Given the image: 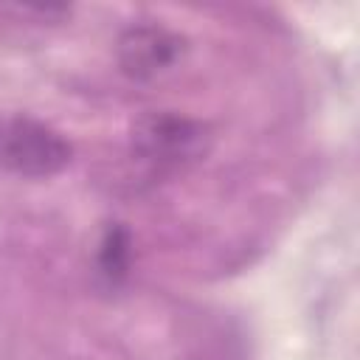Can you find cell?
I'll list each match as a JSON object with an SVG mask.
<instances>
[{"label":"cell","instance_id":"3","mask_svg":"<svg viewBox=\"0 0 360 360\" xmlns=\"http://www.w3.org/2000/svg\"><path fill=\"white\" fill-rule=\"evenodd\" d=\"M183 51H186V39L155 22L129 25L115 45L121 70L135 82H146L169 70L183 56Z\"/></svg>","mask_w":360,"mask_h":360},{"label":"cell","instance_id":"4","mask_svg":"<svg viewBox=\"0 0 360 360\" xmlns=\"http://www.w3.org/2000/svg\"><path fill=\"white\" fill-rule=\"evenodd\" d=\"M129 259H132V239H129V231L124 225H110L101 236V245H98V273L110 281V284H118L127 278L129 273Z\"/></svg>","mask_w":360,"mask_h":360},{"label":"cell","instance_id":"1","mask_svg":"<svg viewBox=\"0 0 360 360\" xmlns=\"http://www.w3.org/2000/svg\"><path fill=\"white\" fill-rule=\"evenodd\" d=\"M208 127L172 110L146 112L132 127V152L158 169H183L188 163H197L208 152Z\"/></svg>","mask_w":360,"mask_h":360},{"label":"cell","instance_id":"2","mask_svg":"<svg viewBox=\"0 0 360 360\" xmlns=\"http://www.w3.org/2000/svg\"><path fill=\"white\" fill-rule=\"evenodd\" d=\"M73 158L62 132L31 115H0V169L22 177H51Z\"/></svg>","mask_w":360,"mask_h":360}]
</instances>
